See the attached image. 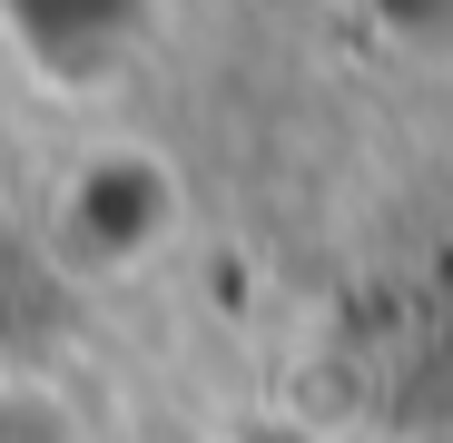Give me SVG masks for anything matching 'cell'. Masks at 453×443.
I'll return each instance as SVG.
<instances>
[{
	"label": "cell",
	"instance_id": "6da1fadb",
	"mask_svg": "<svg viewBox=\"0 0 453 443\" xmlns=\"http://www.w3.org/2000/svg\"><path fill=\"white\" fill-rule=\"evenodd\" d=\"M138 11V0H11V20L50 50V59H80V50H99L119 20Z\"/></svg>",
	"mask_w": 453,
	"mask_h": 443
}]
</instances>
